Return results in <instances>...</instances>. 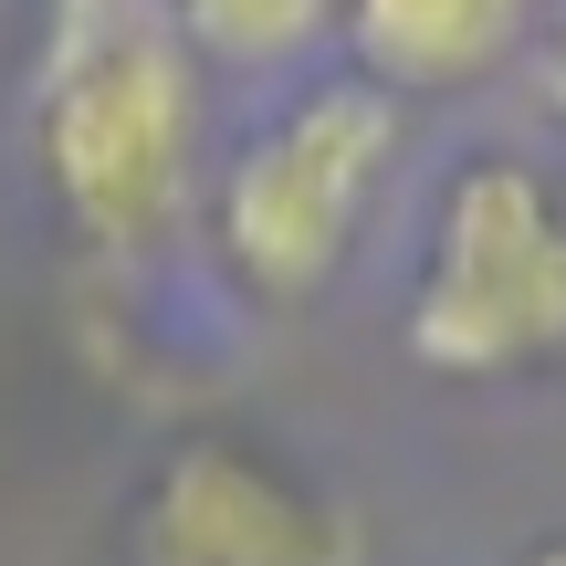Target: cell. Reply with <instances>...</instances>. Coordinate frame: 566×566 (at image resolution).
<instances>
[{
	"label": "cell",
	"instance_id": "1",
	"mask_svg": "<svg viewBox=\"0 0 566 566\" xmlns=\"http://www.w3.org/2000/svg\"><path fill=\"white\" fill-rule=\"evenodd\" d=\"M32 116L42 179L84 242L137 252L179 221L200 158V53L158 0H53Z\"/></svg>",
	"mask_w": 566,
	"mask_h": 566
},
{
	"label": "cell",
	"instance_id": "2",
	"mask_svg": "<svg viewBox=\"0 0 566 566\" xmlns=\"http://www.w3.org/2000/svg\"><path fill=\"white\" fill-rule=\"evenodd\" d=\"M388 158H399V95L378 84H304L283 116L242 137V158L221 168V252L263 304H304L346 273L367 231Z\"/></svg>",
	"mask_w": 566,
	"mask_h": 566
},
{
	"label": "cell",
	"instance_id": "3",
	"mask_svg": "<svg viewBox=\"0 0 566 566\" xmlns=\"http://www.w3.org/2000/svg\"><path fill=\"white\" fill-rule=\"evenodd\" d=\"M546 346H566V200L525 158H472L430 221L409 357L441 378H504Z\"/></svg>",
	"mask_w": 566,
	"mask_h": 566
},
{
	"label": "cell",
	"instance_id": "4",
	"mask_svg": "<svg viewBox=\"0 0 566 566\" xmlns=\"http://www.w3.org/2000/svg\"><path fill=\"white\" fill-rule=\"evenodd\" d=\"M147 556L158 566H346V525L304 483H283L242 441L168 451L147 493Z\"/></svg>",
	"mask_w": 566,
	"mask_h": 566
},
{
	"label": "cell",
	"instance_id": "5",
	"mask_svg": "<svg viewBox=\"0 0 566 566\" xmlns=\"http://www.w3.org/2000/svg\"><path fill=\"white\" fill-rule=\"evenodd\" d=\"M336 21L378 95H462L535 42V0H336Z\"/></svg>",
	"mask_w": 566,
	"mask_h": 566
},
{
	"label": "cell",
	"instance_id": "6",
	"mask_svg": "<svg viewBox=\"0 0 566 566\" xmlns=\"http://www.w3.org/2000/svg\"><path fill=\"white\" fill-rule=\"evenodd\" d=\"M158 11L179 21L189 53L242 63V74H273V63H294L304 42L336 21V0H158Z\"/></svg>",
	"mask_w": 566,
	"mask_h": 566
},
{
	"label": "cell",
	"instance_id": "7",
	"mask_svg": "<svg viewBox=\"0 0 566 566\" xmlns=\"http://www.w3.org/2000/svg\"><path fill=\"white\" fill-rule=\"evenodd\" d=\"M546 95H556V116H566V21L546 32Z\"/></svg>",
	"mask_w": 566,
	"mask_h": 566
},
{
	"label": "cell",
	"instance_id": "8",
	"mask_svg": "<svg viewBox=\"0 0 566 566\" xmlns=\"http://www.w3.org/2000/svg\"><path fill=\"white\" fill-rule=\"evenodd\" d=\"M535 566H566V546H546V556H535Z\"/></svg>",
	"mask_w": 566,
	"mask_h": 566
}]
</instances>
